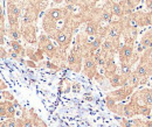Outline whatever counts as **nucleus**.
I'll list each match as a JSON object with an SVG mask.
<instances>
[{
  "label": "nucleus",
  "mask_w": 152,
  "mask_h": 127,
  "mask_svg": "<svg viewBox=\"0 0 152 127\" xmlns=\"http://www.w3.org/2000/svg\"><path fill=\"white\" fill-rule=\"evenodd\" d=\"M67 64L69 69L73 70L74 73H80L83 67V56L75 46L72 48L70 53L67 55Z\"/></svg>",
  "instance_id": "obj_2"
},
{
  "label": "nucleus",
  "mask_w": 152,
  "mask_h": 127,
  "mask_svg": "<svg viewBox=\"0 0 152 127\" xmlns=\"http://www.w3.org/2000/svg\"><path fill=\"white\" fill-rule=\"evenodd\" d=\"M111 12H113L114 17H117V18H119V19L125 17V15H124V11H123V8H122V5H121L119 2H114V1H113V4H111Z\"/></svg>",
  "instance_id": "obj_19"
},
{
  "label": "nucleus",
  "mask_w": 152,
  "mask_h": 127,
  "mask_svg": "<svg viewBox=\"0 0 152 127\" xmlns=\"http://www.w3.org/2000/svg\"><path fill=\"white\" fill-rule=\"evenodd\" d=\"M119 126H122V127H133V125H132V121H130L128 118L123 117V118H122V120H121Z\"/></svg>",
  "instance_id": "obj_29"
},
{
  "label": "nucleus",
  "mask_w": 152,
  "mask_h": 127,
  "mask_svg": "<svg viewBox=\"0 0 152 127\" xmlns=\"http://www.w3.org/2000/svg\"><path fill=\"white\" fill-rule=\"evenodd\" d=\"M40 9L37 6L28 4V6L25 9V13L22 15V22L21 25H33L35 23V21L38 20L39 15H40Z\"/></svg>",
  "instance_id": "obj_8"
},
{
  "label": "nucleus",
  "mask_w": 152,
  "mask_h": 127,
  "mask_svg": "<svg viewBox=\"0 0 152 127\" xmlns=\"http://www.w3.org/2000/svg\"><path fill=\"white\" fill-rule=\"evenodd\" d=\"M137 105L138 103L130 100L129 104H124V111H123V117L130 119L133 118L134 115H138V111H137Z\"/></svg>",
  "instance_id": "obj_16"
},
{
  "label": "nucleus",
  "mask_w": 152,
  "mask_h": 127,
  "mask_svg": "<svg viewBox=\"0 0 152 127\" xmlns=\"http://www.w3.org/2000/svg\"><path fill=\"white\" fill-rule=\"evenodd\" d=\"M109 83H110V86L113 88H121V86H124V85H128V77L121 75V73H115L113 76H110L108 78Z\"/></svg>",
  "instance_id": "obj_12"
},
{
  "label": "nucleus",
  "mask_w": 152,
  "mask_h": 127,
  "mask_svg": "<svg viewBox=\"0 0 152 127\" xmlns=\"http://www.w3.org/2000/svg\"><path fill=\"white\" fill-rule=\"evenodd\" d=\"M45 18H48L55 22H58L60 20H64V11L63 8H50L45 13Z\"/></svg>",
  "instance_id": "obj_14"
},
{
  "label": "nucleus",
  "mask_w": 152,
  "mask_h": 127,
  "mask_svg": "<svg viewBox=\"0 0 152 127\" xmlns=\"http://www.w3.org/2000/svg\"><path fill=\"white\" fill-rule=\"evenodd\" d=\"M97 64H96L95 60L93 57V55H89V56H86L83 58V67H82V70L83 73L90 78V79H94L96 77V75L98 73L97 71Z\"/></svg>",
  "instance_id": "obj_6"
},
{
  "label": "nucleus",
  "mask_w": 152,
  "mask_h": 127,
  "mask_svg": "<svg viewBox=\"0 0 152 127\" xmlns=\"http://www.w3.org/2000/svg\"><path fill=\"white\" fill-rule=\"evenodd\" d=\"M43 50L42 49H34V48H32V47H29V48H26V57H28L29 60H32V61H34V62H41L42 60H43Z\"/></svg>",
  "instance_id": "obj_15"
},
{
  "label": "nucleus",
  "mask_w": 152,
  "mask_h": 127,
  "mask_svg": "<svg viewBox=\"0 0 152 127\" xmlns=\"http://www.w3.org/2000/svg\"><path fill=\"white\" fill-rule=\"evenodd\" d=\"M134 91H136V89H133L131 85H129V84H128V85H124V86L117 88L116 90L109 92L108 94H109L110 97H113L117 103H119V102L125 100L128 97H131Z\"/></svg>",
  "instance_id": "obj_7"
},
{
  "label": "nucleus",
  "mask_w": 152,
  "mask_h": 127,
  "mask_svg": "<svg viewBox=\"0 0 152 127\" xmlns=\"http://www.w3.org/2000/svg\"><path fill=\"white\" fill-rule=\"evenodd\" d=\"M0 127H7V125H6V121L1 123V125H0Z\"/></svg>",
  "instance_id": "obj_39"
},
{
  "label": "nucleus",
  "mask_w": 152,
  "mask_h": 127,
  "mask_svg": "<svg viewBox=\"0 0 152 127\" xmlns=\"http://www.w3.org/2000/svg\"><path fill=\"white\" fill-rule=\"evenodd\" d=\"M0 125H1V123H0Z\"/></svg>",
  "instance_id": "obj_41"
},
{
  "label": "nucleus",
  "mask_w": 152,
  "mask_h": 127,
  "mask_svg": "<svg viewBox=\"0 0 152 127\" xmlns=\"http://www.w3.org/2000/svg\"><path fill=\"white\" fill-rule=\"evenodd\" d=\"M101 22L97 21V20H90V21H87V25H86V28H84V33L89 36H95L98 34L99 29H101Z\"/></svg>",
  "instance_id": "obj_13"
},
{
  "label": "nucleus",
  "mask_w": 152,
  "mask_h": 127,
  "mask_svg": "<svg viewBox=\"0 0 152 127\" xmlns=\"http://www.w3.org/2000/svg\"><path fill=\"white\" fill-rule=\"evenodd\" d=\"M7 56H8V53L4 49L2 46H0V58H5V57H7Z\"/></svg>",
  "instance_id": "obj_31"
},
{
  "label": "nucleus",
  "mask_w": 152,
  "mask_h": 127,
  "mask_svg": "<svg viewBox=\"0 0 152 127\" xmlns=\"http://www.w3.org/2000/svg\"><path fill=\"white\" fill-rule=\"evenodd\" d=\"M128 84L131 85L133 89H137L140 85V77L137 75V73L133 70L131 75L128 77Z\"/></svg>",
  "instance_id": "obj_18"
},
{
  "label": "nucleus",
  "mask_w": 152,
  "mask_h": 127,
  "mask_svg": "<svg viewBox=\"0 0 152 127\" xmlns=\"http://www.w3.org/2000/svg\"><path fill=\"white\" fill-rule=\"evenodd\" d=\"M0 32L1 33H6L5 30V17H4V11H2V7L0 5Z\"/></svg>",
  "instance_id": "obj_27"
},
{
  "label": "nucleus",
  "mask_w": 152,
  "mask_h": 127,
  "mask_svg": "<svg viewBox=\"0 0 152 127\" xmlns=\"http://www.w3.org/2000/svg\"><path fill=\"white\" fill-rule=\"evenodd\" d=\"M119 4L122 5V8H123V11H124V15H125V17L132 14L133 12H134L136 6L133 5L130 0H122V1H119Z\"/></svg>",
  "instance_id": "obj_17"
},
{
  "label": "nucleus",
  "mask_w": 152,
  "mask_h": 127,
  "mask_svg": "<svg viewBox=\"0 0 152 127\" xmlns=\"http://www.w3.org/2000/svg\"><path fill=\"white\" fill-rule=\"evenodd\" d=\"M131 100L139 103V104H145V105L152 107V88L134 91L131 96Z\"/></svg>",
  "instance_id": "obj_4"
},
{
  "label": "nucleus",
  "mask_w": 152,
  "mask_h": 127,
  "mask_svg": "<svg viewBox=\"0 0 152 127\" xmlns=\"http://www.w3.org/2000/svg\"><path fill=\"white\" fill-rule=\"evenodd\" d=\"M133 54H134V42H124V44L118 50V57H119L121 64L129 63Z\"/></svg>",
  "instance_id": "obj_9"
},
{
  "label": "nucleus",
  "mask_w": 152,
  "mask_h": 127,
  "mask_svg": "<svg viewBox=\"0 0 152 127\" xmlns=\"http://www.w3.org/2000/svg\"><path fill=\"white\" fill-rule=\"evenodd\" d=\"M145 7L149 11H152V0H145Z\"/></svg>",
  "instance_id": "obj_32"
},
{
  "label": "nucleus",
  "mask_w": 152,
  "mask_h": 127,
  "mask_svg": "<svg viewBox=\"0 0 152 127\" xmlns=\"http://www.w3.org/2000/svg\"><path fill=\"white\" fill-rule=\"evenodd\" d=\"M130 1L132 2V4L134 5V6H136V7H137V6L139 5V2H140V0H130Z\"/></svg>",
  "instance_id": "obj_38"
},
{
  "label": "nucleus",
  "mask_w": 152,
  "mask_h": 127,
  "mask_svg": "<svg viewBox=\"0 0 152 127\" xmlns=\"http://www.w3.org/2000/svg\"><path fill=\"white\" fill-rule=\"evenodd\" d=\"M84 99H86V100H89V102H91L94 98H93V96H90V93H87V94L84 96Z\"/></svg>",
  "instance_id": "obj_35"
},
{
  "label": "nucleus",
  "mask_w": 152,
  "mask_h": 127,
  "mask_svg": "<svg viewBox=\"0 0 152 127\" xmlns=\"http://www.w3.org/2000/svg\"><path fill=\"white\" fill-rule=\"evenodd\" d=\"M73 91H74V92H80V91H81V86H80V84H77V83L74 84V85H73Z\"/></svg>",
  "instance_id": "obj_34"
},
{
  "label": "nucleus",
  "mask_w": 152,
  "mask_h": 127,
  "mask_svg": "<svg viewBox=\"0 0 152 127\" xmlns=\"http://www.w3.org/2000/svg\"><path fill=\"white\" fill-rule=\"evenodd\" d=\"M5 104H6V111H7V115H6V119H10V118H15V105L13 102L11 100H5Z\"/></svg>",
  "instance_id": "obj_21"
},
{
  "label": "nucleus",
  "mask_w": 152,
  "mask_h": 127,
  "mask_svg": "<svg viewBox=\"0 0 152 127\" xmlns=\"http://www.w3.org/2000/svg\"><path fill=\"white\" fill-rule=\"evenodd\" d=\"M2 43H4V33L0 32V46H2Z\"/></svg>",
  "instance_id": "obj_37"
},
{
  "label": "nucleus",
  "mask_w": 152,
  "mask_h": 127,
  "mask_svg": "<svg viewBox=\"0 0 152 127\" xmlns=\"http://www.w3.org/2000/svg\"><path fill=\"white\" fill-rule=\"evenodd\" d=\"M119 127H122V126H119Z\"/></svg>",
  "instance_id": "obj_42"
},
{
  "label": "nucleus",
  "mask_w": 152,
  "mask_h": 127,
  "mask_svg": "<svg viewBox=\"0 0 152 127\" xmlns=\"http://www.w3.org/2000/svg\"><path fill=\"white\" fill-rule=\"evenodd\" d=\"M0 92H1L2 97L5 98V100H11V102H14V97H13V94H12L11 92H8L7 90L0 91Z\"/></svg>",
  "instance_id": "obj_28"
},
{
  "label": "nucleus",
  "mask_w": 152,
  "mask_h": 127,
  "mask_svg": "<svg viewBox=\"0 0 152 127\" xmlns=\"http://www.w3.org/2000/svg\"><path fill=\"white\" fill-rule=\"evenodd\" d=\"M116 104H117V102L115 100L114 98L110 97L109 94H107V97H105V105H107V107L110 111H113L115 109V106H116Z\"/></svg>",
  "instance_id": "obj_26"
},
{
  "label": "nucleus",
  "mask_w": 152,
  "mask_h": 127,
  "mask_svg": "<svg viewBox=\"0 0 152 127\" xmlns=\"http://www.w3.org/2000/svg\"><path fill=\"white\" fill-rule=\"evenodd\" d=\"M104 55H105V64L103 67V70H104L105 78H109L110 76L117 73V64L115 62V55H111V54H104Z\"/></svg>",
  "instance_id": "obj_10"
},
{
  "label": "nucleus",
  "mask_w": 152,
  "mask_h": 127,
  "mask_svg": "<svg viewBox=\"0 0 152 127\" xmlns=\"http://www.w3.org/2000/svg\"><path fill=\"white\" fill-rule=\"evenodd\" d=\"M7 34H8V36L11 40H14V41H19L20 38H21V30H20V28H11L10 27V29L7 30Z\"/></svg>",
  "instance_id": "obj_25"
},
{
  "label": "nucleus",
  "mask_w": 152,
  "mask_h": 127,
  "mask_svg": "<svg viewBox=\"0 0 152 127\" xmlns=\"http://www.w3.org/2000/svg\"><path fill=\"white\" fill-rule=\"evenodd\" d=\"M123 32H124V25L121 19L117 21H111L110 23H108V32L105 38L121 41V37L123 36Z\"/></svg>",
  "instance_id": "obj_3"
},
{
  "label": "nucleus",
  "mask_w": 152,
  "mask_h": 127,
  "mask_svg": "<svg viewBox=\"0 0 152 127\" xmlns=\"http://www.w3.org/2000/svg\"><path fill=\"white\" fill-rule=\"evenodd\" d=\"M144 127H152V120L144 121Z\"/></svg>",
  "instance_id": "obj_36"
},
{
  "label": "nucleus",
  "mask_w": 152,
  "mask_h": 127,
  "mask_svg": "<svg viewBox=\"0 0 152 127\" xmlns=\"http://www.w3.org/2000/svg\"><path fill=\"white\" fill-rule=\"evenodd\" d=\"M133 71V67L130 63H122L121 64V68H119V73L125 76V77H129L131 73Z\"/></svg>",
  "instance_id": "obj_22"
},
{
  "label": "nucleus",
  "mask_w": 152,
  "mask_h": 127,
  "mask_svg": "<svg viewBox=\"0 0 152 127\" xmlns=\"http://www.w3.org/2000/svg\"><path fill=\"white\" fill-rule=\"evenodd\" d=\"M148 48H152V30L149 29L143 36L140 38L139 43H138V47H137V52L139 54H142L145 49Z\"/></svg>",
  "instance_id": "obj_11"
},
{
  "label": "nucleus",
  "mask_w": 152,
  "mask_h": 127,
  "mask_svg": "<svg viewBox=\"0 0 152 127\" xmlns=\"http://www.w3.org/2000/svg\"><path fill=\"white\" fill-rule=\"evenodd\" d=\"M6 125L7 127H22L23 126V118H10L6 119Z\"/></svg>",
  "instance_id": "obj_24"
},
{
  "label": "nucleus",
  "mask_w": 152,
  "mask_h": 127,
  "mask_svg": "<svg viewBox=\"0 0 152 127\" xmlns=\"http://www.w3.org/2000/svg\"><path fill=\"white\" fill-rule=\"evenodd\" d=\"M137 111H138V114H140V115H143V117H149V115L151 114L152 107L145 105V104H139V103H138V105H137Z\"/></svg>",
  "instance_id": "obj_23"
},
{
  "label": "nucleus",
  "mask_w": 152,
  "mask_h": 127,
  "mask_svg": "<svg viewBox=\"0 0 152 127\" xmlns=\"http://www.w3.org/2000/svg\"><path fill=\"white\" fill-rule=\"evenodd\" d=\"M4 90H7V85H6V83H5L4 81H1V78H0V91H4Z\"/></svg>",
  "instance_id": "obj_33"
},
{
  "label": "nucleus",
  "mask_w": 152,
  "mask_h": 127,
  "mask_svg": "<svg viewBox=\"0 0 152 127\" xmlns=\"http://www.w3.org/2000/svg\"><path fill=\"white\" fill-rule=\"evenodd\" d=\"M151 60H152V53H151Z\"/></svg>",
  "instance_id": "obj_40"
},
{
  "label": "nucleus",
  "mask_w": 152,
  "mask_h": 127,
  "mask_svg": "<svg viewBox=\"0 0 152 127\" xmlns=\"http://www.w3.org/2000/svg\"><path fill=\"white\" fill-rule=\"evenodd\" d=\"M38 46L40 49L43 50L45 55L49 60H53L57 55V53H58V48L53 44V42L50 41V37L48 36L46 33H42L38 37Z\"/></svg>",
  "instance_id": "obj_1"
},
{
  "label": "nucleus",
  "mask_w": 152,
  "mask_h": 127,
  "mask_svg": "<svg viewBox=\"0 0 152 127\" xmlns=\"http://www.w3.org/2000/svg\"><path fill=\"white\" fill-rule=\"evenodd\" d=\"M11 49H13L14 52H17L18 54H20L22 57L26 56V49L22 47V44L20 43V41H14V40H11Z\"/></svg>",
  "instance_id": "obj_20"
},
{
  "label": "nucleus",
  "mask_w": 152,
  "mask_h": 127,
  "mask_svg": "<svg viewBox=\"0 0 152 127\" xmlns=\"http://www.w3.org/2000/svg\"><path fill=\"white\" fill-rule=\"evenodd\" d=\"M21 36L29 44H38V36H37V27L35 25H21L20 26Z\"/></svg>",
  "instance_id": "obj_5"
},
{
  "label": "nucleus",
  "mask_w": 152,
  "mask_h": 127,
  "mask_svg": "<svg viewBox=\"0 0 152 127\" xmlns=\"http://www.w3.org/2000/svg\"><path fill=\"white\" fill-rule=\"evenodd\" d=\"M25 64H26V65H28L29 68H38V64H37V62H34V61H32V60L25 61Z\"/></svg>",
  "instance_id": "obj_30"
}]
</instances>
